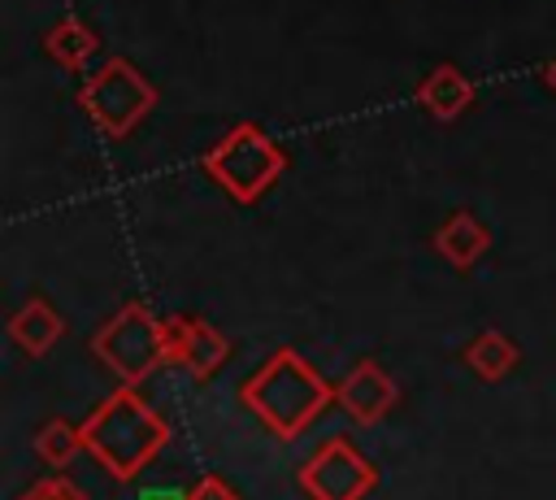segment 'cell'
<instances>
[{
    "mask_svg": "<svg viewBox=\"0 0 556 500\" xmlns=\"http://www.w3.org/2000/svg\"><path fill=\"white\" fill-rule=\"evenodd\" d=\"M169 426L122 383L96 413L83 422V448L122 483L139 478V470L165 448Z\"/></svg>",
    "mask_w": 556,
    "mask_h": 500,
    "instance_id": "cell-1",
    "label": "cell"
},
{
    "mask_svg": "<svg viewBox=\"0 0 556 500\" xmlns=\"http://www.w3.org/2000/svg\"><path fill=\"white\" fill-rule=\"evenodd\" d=\"M334 400V387L291 348H278L248 383H243V404L278 435L295 439L326 404Z\"/></svg>",
    "mask_w": 556,
    "mask_h": 500,
    "instance_id": "cell-2",
    "label": "cell"
},
{
    "mask_svg": "<svg viewBox=\"0 0 556 500\" xmlns=\"http://www.w3.org/2000/svg\"><path fill=\"white\" fill-rule=\"evenodd\" d=\"M208 178L239 204H252L265 196V187L287 170V152L256 126V122H239L230 126L204 157Z\"/></svg>",
    "mask_w": 556,
    "mask_h": 500,
    "instance_id": "cell-3",
    "label": "cell"
},
{
    "mask_svg": "<svg viewBox=\"0 0 556 500\" xmlns=\"http://www.w3.org/2000/svg\"><path fill=\"white\" fill-rule=\"evenodd\" d=\"M78 104L87 109V117L109 135V139H126L152 109H156V87L139 74V65H130L126 57H109L83 87H78Z\"/></svg>",
    "mask_w": 556,
    "mask_h": 500,
    "instance_id": "cell-4",
    "label": "cell"
},
{
    "mask_svg": "<svg viewBox=\"0 0 556 500\" xmlns=\"http://www.w3.org/2000/svg\"><path fill=\"white\" fill-rule=\"evenodd\" d=\"M91 352L126 383L135 387L156 365H165V322L152 317L143 304H122V313L96 330Z\"/></svg>",
    "mask_w": 556,
    "mask_h": 500,
    "instance_id": "cell-5",
    "label": "cell"
},
{
    "mask_svg": "<svg viewBox=\"0 0 556 500\" xmlns=\"http://www.w3.org/2000/svg\"><path fill=\"white\" fill-rule=\"evenodd\" d=\"M300 483L313 500H361L369 496V487L378 483V470L348 443V439H330L304 470Z\"/></svg>",
    "mask_w": 556,
    "mask_h": 500,
    "instance_id": "cell-6",
    "label": "cell"
},
{
    "mask_svg": "<svg viewBox=\"0 0 556 500\" xmlns=\"http://www.w3.org/2000/svg\"><path fill=\"white\" fill-rule=\"evenodd\" d=\"M226 357H230L226 335L204 317H191V313L165 317V365H178L191 378H208Z\"/></svg>",
    "mask_w": 556,
    "mask_h": 500,
    "instance_id": "cell-7",
    "label": "cell"
},
{
    "mask_svg": "<svg viewBox=\"0 0 556 500\" xmlns=\"http://www.w3.org/2000/svg\"><path fill=\"white\" fill-rule=\"evenodd\" d=\"M334 400L343 404V413L352 417V422H378L382 413H391V404L400 400V387H395V378L378 365V361H361L339 387H334Z\"/></svg>",
    "mask_w": 556,
    "mask_h": 500,
    "instance_id": "cell-8",
    "label": "cell"
},
{
    "mask_svg": "<svg viewBox=\"0 0 556 500\" xmlns=\"http://www.w3.org/2000/svg\"><path fill=\"white\" fill-rule=\"evenodd\" d=\"M417 100H421L439 122H452V117H460V113L473 104V83H469L452 61H443V65H434V70L417 83Z\"/></svg>",
    "mask_w": 556,
    "mask_h": 500,
    "instance_id": "cell-9",
    "label": "cell"
},
{
    "mask_svg": "<svg viewBox=\"0 0 556 500\" xmlns=\"http://www.w3.org/2000/svg\"><path fill=\"white\" fill-rule=\"evenodd\" d=\"M434 248H439V257H443L447 265L469 270V265L491 248V235H486V226H482L473 213H452V217L434 230Z\"/></svg>",
    "mask_w": 556,
    "mask_h": 500,
    "instance_id": "cell-10",
    "label": "cell"
},
{
    "mask_svg": "<svg viewBox=\"0 0 556 500\" xmlns=\"http://www.w3.org/2000/svg\"><path fill=\"white\" fill-rule=\"evenodd\" d=\"M61 330H65V322H61V313H56L48 300H26V304L9 317L13 343H17L22 352H30V357H43V352L61 339Z\"/></svg>",
    "mask_w": 556,
    "mask_h": 500,
    "instance_id": "cell-11",
    "label": "cell"
},
{
    "mask_svg": "<svg viewBox=\"0 0 556 500\" xmlns=\"http://www.w3.org/2000/svg\"><path fill=\"white\" fill-rule=\"evenodd\" d=\"M96 48H100V35H96L83 17H61V22L43 35V52H48L56 65H65V70H78Z\"/></svg>",
    "mask_w": 556,
    "mask_h": 500,
    "instance_id": "cell-12",
    "label": "cell"
},
{
    "mask_svg": "<svg viewBox=\"0 0 556 500\" xmlns=\"http://www.w3.org/2000/svg\"><path fill=\"white\" fill-rule=\"evenodd\" d=\"M465 365H469L478 378L495 383V378H504V374L517 365V343H513L504 330H482V335L465 348Z\"/></svg>",
    "mask_w": 556,
    "mask_h": 500,
    "instance_id": "cell-13",
    "label": "cell"
},
{
    "mask_svg": "<svg viewBox=\"0 0 556 500\" xmlns=\"http://www.w3.org/2000/svg\"><path fill=\"white\" fill-rule=\"evenodd\" d=\"M35 448H39V457H43L48 465L61 470V465H70V461L78 457V448H83V426H70L65 417H52V422L39 426Z\"/></svg>",
    "mask_w": 556,
    "mask_h": 500,
    "instance_id": "cell-14",
    "label": "cell"
},
{
    "mask_svg": "<svg viewBox=\"0 0 556 500\" xmlns=\"http://www.w3.org/2000/svg\"><path fill=\"white\" fill-rule=\"evenodd\" d=\"M17 500H87L74 483H65V478H43V483H35L30 491H22Z\"/></svg>",
    "mask_w": 556,
    "mask_h": 500,
    "instance_id": "cell-15",
    "label": "cell"
},
{
    "mask_svg": "<svg viewBox=\"0 0 556 500\" xmlns=\"http://www.w3.org/2000/svg\"><path fill=\"white\" fill-rule=\"evenodd\" d=\"M187 500H239V496L230 491V483H226V478L208 474V478H200V483H191V487H187Z\"/></svg>",
    "mask_w": 556,
    "mask_h": 500,
    "instance_id": "cell-16",
    "label": "cell"
},
{
    "mask_svg": "<svg viewBox=\"0 0 556 500\" xmlns=\"http://www.w3.org/2000/svg\"><path fill=\"white\" fill-rule=\"evenodd\" d=\"M139 500H187V491H174V487H148V491H139Z\"/></svg>",
    "mask_w": 556,
    "mask_h": 500,
    "instance_id": "cell-17",
    "label": "cell"
},
{
    "mask_svg": "<svg viewBox=\"0 0 556 500\" xmlns=\"http://www.w3.org/2000/svg\"><path fill=\"white\" fill-rule=\"evenodd\" d=\"M543 83H547V91L556 96V57H552V61L543 65Z\"/></svg>",
    "mask_w": 556,
    "mask_h": 500,
    "instance_id": "cell-18",
    "label": "cell"
}]
</instances>
